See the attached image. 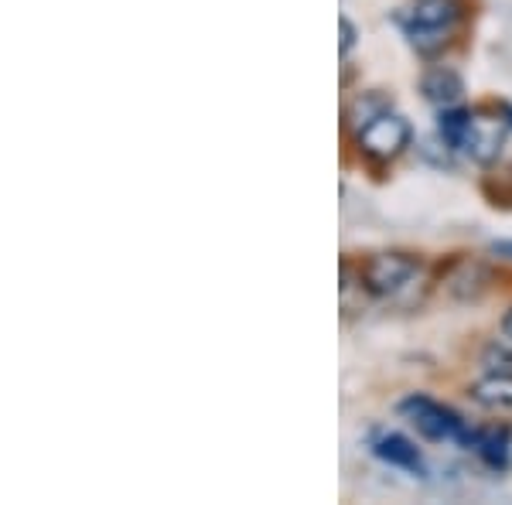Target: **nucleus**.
<instances>
[{"mask_svg": "<svg viewBox=\"0 0 512 505\" xmlns=\"http://www.w3.org/2000/svg\"><path fill=\"white\" fill-rule=\"evenodd\" d=\"M461 4L458 0H417L410 7L407 24H417V28H434V31H454L461 21Z\"/></svg>", "mask_w": 512, "mask_h": 505, "instance_id": "6e6552de", "label": "nucleus"}, {"mask_svg": "<svg viewBox=\"0 0 512 505\" xmlns=\"http://www.w3.org/2000/svg\"><path fill=\"white\" fill-rule=\"evenodd\" d=\"M400 413L410 420V427L417 430L424 441H458L461 447H468V437H472V430L465 427V420L458 417L451 407H444V403L431 400V396H407V400L400 403Z\"/></svg>", "mask_w": 512, "mask_h": 505, "instance_id": "f257e3e1", "label": "nucleus"}, {"mask_svg": "<svg viewBox=\"0 0 512 505\" xmlns=\"http://www.w3.org/2000/svg\"><path fill=\"white\" fill-rule=\"evenodd\" d=\"M472 400L485 410H512V372H489L472 383Z\"/></svg>", "mask_w": 512, "mask_h": 505, "instance_id": "1a4fd4ad", "label": "nucleus"}, {"mask_svg": "<svg viewBox=\"0 0 512 505\" xmlns=\"http://www.w3.org/2000/svg\"><path fill=\"white\" fill-rule=\"evenodd\" d=\"M492 253H495V256H509V260H512V243H495V246H492Z\"/></svg>", "mask_w": 512, "mask_h": 505, "instance_id": "4468645a", "label": "nucleus"}, {"mask_svg": "<svg viewBox=\"0 0 512 505\" xmlns=\"http://www.w3.org/2000/svg\"><path fill=\"white\" fill-rule=\"evenodd\" d=\"M509 461H512V444H509Z\"/></svg>", "mask_w": 512, "mask_h": 505, "instance_id": "f3484780", "label": "nucleus"}, {"mask_svg": "<svg viewBox=\"0 0 512 505\" xmlns=\"http://www.w3.org/2000/svg\"><path fill=\"white\" fill-rule=\"evenodd\" d=\"M502 335L512 338V308L506 311V318H502Z\"/></svg>", "mask_w": 512, "mask_h": 505, "instance_id": "2eb2a0df", "label": "nucleus"}, {"mask_svg": "<svg viewBox=\"0 0 512 505\" xmlns=\"http://www.w3.org/2000/svg\"><path fill=\"white\" fill-rule=\"evenodd\" d=\"M373 454L379 461H386L390 468H403V471H410V475H427L417 444L407 441L403 434H393V430L373 437Z\"/></svg>", "mask_w": 512, "mask_h": 505, "instance_id": "39448f33", "label": "nucleus"}, {"mask_svg": "<svg viewBox=\"0 0 512 505\" xmlns=\"http://www.w3.org/2000/svg\"><path fill=\"white\" fill-rule=\"evenodd\" d=\"M502 117H506V123L512 127V106H502Z\"/></svg>", "mask_w": 512, "mask_h": 505, "instance_id": "dca6fc26", "label": "nucleus"}, {"mask_svg": "<svg viewBox=\"0 0 512 505\" xmlns=\"http://www.w3.org/2000/svg\"><path fill=\"white\" fill-rule=\"evenodd\" d=\"M414 273H417V260L410 253H376L366 260L359 280L369 294L386 297L396 294L400 287H407L414 280Z\"/></svg>", "mask_w": 512, "mask_h": 505, "instance_id": "7ed1b4c3", "label": "nucleus"}, {"mask_svg": "<svg viewBox=\"0 0 512 505\" xmlns=\"http://www.w3.org/2000/svg\"><path fill=\"white\" fill-rule=\"evenodd\" d=\"M468 123H472V113H468V110H458V106H448V110H441V117H437V134L448 140L451 147H461Z\"/></svg>", "mask_w": 512, "mask_h": 505, "instance_id": "9b49d317", "label": "nucleus"}, {"mask_svg": "<svg viewBox=\"0 0 512 505\" xmlns=\"http://www.w3.org/2000/svg\"><path fill=\"white\" fill-rule=\"evenodd\" d=\"M355 140H359V151L373 157V161H393V157H400L410 147L414 127L400 113H383V117L366 123L362 130H355Z\"/></svg>", "mask_w": 512, "mask_h": 505, "instance_id": "f03ea898", "label": "nucleus"}, {"mask_svg": "<svg viewBox=\"0 0 512 505\" xmlns=\"http://www.w3.org/2000/svg\"><path fill=\"white\" fill-rule=\"evenodd\" d=\"M420 93H424L427 103L441 106V110H448V106H458L461 99H465V82L454 69H431L424 72V79H420Z\"/></svg>", "mask_w": 512, "mask_h": 505, "instance_id": "0eeeda50", "label": "nucleus"}, {"mask_svg": "<svg viewBox=\"0 0 512 505\" xmlns=\"http://www.w3.org/2000/svg\"><path fill=\"white\" fill-rule=\"evenodd\" d=\"M407 38H410V45H414L420 55H437L451 41V31H434V28H417V24H407Z\"/></svg>", "mask_w": 512, "mask_h": 505, "instance_id": "f8f14e48", "label": "nucleus"}, {"mask_svg": "<svg viewBox=\"0 0 512 505\" xmlns=\"http://www.w3.org/2000/svg\"><path fill=\"white\" fill-rule=\"evenodd\" d=\"M383 113H390V99H386L383 93H362L352 103L349 120H352L355 130H362L366 123H373L376 117H383Z\"/></svg>", "mask_w": 512, "mask_h": 505, "instance_id": "9d476101", "label": "nucleus"}, {"mask_svg": "<svg viewBox=\"0 0 512 505\" xmlns=\"http://www.w3.org/2000/svg\"><path fill=\"white\" fill-rule=\"evenodd\" d=\"M338 31H342V38H338V52L349 55L352 48H355V38H359V31H355V24L345 18V14L338 18Z\"/></svg>", "mask_w": 512, "mask_h": 505, "instance_id": "ddd939ff", "label": "nucleus"}, {"mask_svg": "<svg viewBox=\"0 0 512 505\" xmlns=\"http://www.w3.org/2000/svg\"><path fill=\"white\" fill-rule=\"evenodd\" d=\"M509 444H512L509 427H482V430H472V437H468V447L495 471H506L512 465Z\"/></svg>", "mask_w": 512, "mask_h": 505, "instance_id": "423d86ee", "label": "nucleus"}, {"mask_svg": "<svg viewBox=\"0 0 512 505\" xmlns=\"http://www.w3.org/2000/svg\"><path fill=\"white\" fill-rule=\"evenodd\" d=\"M506 134H509L506 117H472L465 130V140H461V151L472 157L475 164H492L499 161Z\"/></svg>", "mask_w": 512, "mask_h": 505, "instance_id": "20e7f679", "label": "nucleus"}]
</instances>
